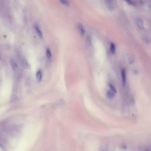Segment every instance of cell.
Returning a JSON list of instances; mask_svg holds the SVG:
<instances>
[{
	"label": "cell",
	"mask_w": 151,
	"mask_h": 151,
	"mask_svg": "<svg viewBox=\"0 0 151 151\" xmlns=\"http://www.w3.org/2000/svg\"><path fill=\"white\" fill-rule=\"evenodd\" d=\"M136 23L137 26L140 29L143 30L144 28L143 22L141 18H137L136 20Z\"/></svg>",
	"instance_id": "obj_1"
},
{
	"label": "cell",
	"mask_w": 151,
	"mask_h": 151,
	"mask_svg": "<svg viewBox=\"0 0 151 151\" xmlns=\"http://www.w3.org/2000/svg\"><path fill=\"white\" fill-rule=\"evenodd\" d=\"M122 81L123 86H126V70L124 69H122L121 71Z\"/></svg>",
	"instance_id": "obj_2"
},
{
	"label": "cell",
	"mask_w": 151,
	"mask_h": 151,
	"mask_svg": "<svg viewBox=\"0 0 151 151\" xmlns=\"http://www.w3.org/2000/svg\"><path fill=\"white\" fill-rule=\"evenodd\" d=\"M107 8L110 10H112L114 7L113 0H105Z\"/></svg>",
	"instance_id": "obj_3"
},
{
	"label": "cell",
	"mask_w": 151,
	"mask_h": 151,
	"mask_svg": "<svg viewBox=\"0 0 151 151\" xmlns=\"http://www.w3.org/2000/svg\"><path fill=\"white\" fill-rule=\"evenodd\" d=\"M36 77L38 82H40L42 80V71L40 70H39L36 73Z\"/></svg>",
	"instance_id": "obj_4"
},
{
	"label": "cell",
	"mask_w": 151,
	"mask_h": 151,
	"mask_svg": "<svg viewBox=\"0 0 151 151\" xmlns=\"http://www.w3.org/2000/svg\"><path fill=\"white\" fill-rule=\"evenodd\" d=\"M35 31L36 32L38 35L39 36L40 39H42L43 36V34L40 28H39V27L37 25H35Z\"/></svg>",
	"instance_id": "obj_5"
},
{
	"label": "cell",
	"mask_w": 151,
	"mask_h": 151,
	"mask_svg": "<svg viewBox=\"0 0 151 151\" xmlns=\"http://www.w3.org/2000/svg\"><path fill=\"white\" fill-rule=\"evenodd\" d=\"M78 28L81 35H84L85 33V30L83 25L81 23L79 24L78 25Z\"/></svg>",
	"instance_id": "obj_6"
},
{
	"label": "cell",
	"mask_w": 151,
	"mask_h": 151,
	"mask_svg": "<svg viewBox=\"0 0 151 151\" xmlns=\"http://www.w3.org/2000/svg\"><path fill=\"white\" fill-rule=\"evenodd\" d=\"M115 93L111 90L108 91L106 93L107 97L109 99H112L114 97L115 95Z\"/></svg>",
	"instance_id": "obj_7"
},
{
	"label": "cell",
	"mask_w": 151,
	"mask_h": 151,
	"mask_svg": "<svg viewBox=\"0 0 151 151\" xmlns=\"http://www.w3.org/2000/svg\"><path fill=\"white\" fill-rule=\"evenodd\" d=\"M110 50L112 54H114L115 52V46L113 43H111L110 45Z\"/></svg>",
	"instance_id": "obj_8"
},
{
	"label": "cell",
	"mask_w": 151,
	"mask_h": 151,
	"mask_svg": "<svg viewBox=\"0 0 151 151\" xmlns=\"http://www.w3.org/2000/svg\"><path fill=\"white\" fill-rule=\"evenodd\" d=\"M46 56L48 59H51V51L49 48H48L46 50Z\"/></svg>",
	"instance_id": "obj_9"
},
{
	"label": "cell",
	"mask_w": 151,
	"mask_h": 151,
	"mask_svg": "<svg viewBox=\"0 0 151 151\" xmlns=\"http://www.w3.org/2000/svg\"><path fill=\"white\" fill-rule=\"evenodd\" d=\"M59 1L61 4L65 5L67 6H69V2L68 0H59Z\"/></svg>",
	"instance_id": "obj_10"
},
{
	"label": "cell",
	"mask_w": 151,
	"mask_h": 151,
	"mask_svg": "<svg viewBox=\"0 0 151 151\" xmlns=\"http://www.w3.org/2000/svg\"><path fill=\"white\" fill-rule=\"evenodd\" d=\"M109 86L111 91H112L113 92H114L115 93H116L117 91L116 89L112 85H111V84H110Z\"/></svg>",
	"instance_id": "obj_11"
},
{
	"label": "cell",
	"mask_w": 151,
	"mask_h": 151,
	"mask_svg": "<svg viewBox=\"0 0 151 151\" xmlns=\"http://www.w3.org/2000/svg\"><path fill=\"white\" fill-rule=\"evenodd\" d=\"M124 1H126L129 4L131 5H134V3L131 0H124Z\"/></svg>",
	"instance_id": "obj_12"
},
{
	"label": "cell",
	"mask_w": 151,
	"mask_h": 151,
	"mask_svg": "<svg viewBox=\"0 0 151 151\" xmlns=\"http://www.w3.org/2000/svg\"><path fill=\"white\" fill-rule=\"evenodd\" d=\"M23 66H24V67L25 68H28V64H27V63L26 62V61L25 60H24L23 61Z\"/></svg>",
	"instance_id": "obj_13"
},
{
	"label": "cell",
	"mask_w": 151,
	"mask_h": 151,
	"mask_svg": "<svg viewBox=\"0 0 151 151\" xmlns=\"http://www.w3.org/2000/svg\"><path fill=\"white\" fill-rule=\"evenodd\" d=\"M12 67L13 69H15V68H16L17 67V65L16 63H14L12 64Z\"/></svg>",
	"instance_id": "obj_14"
},
{
	"label": "cell",
	"mask_w": 151,
	"mask_h": 151,
	"mask_svg": "<svg viewBox=\"0 0 151 151\" xmlns=\"http://www.w3.org/2000/svg\"><path fill=\"white\" fill-rule=\"evenodd\" d=\"M1 59V55H0V59Z\"/></svg>",
	"instance_id": "obj_15"
}]
</instances>
